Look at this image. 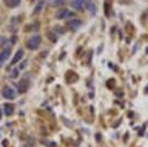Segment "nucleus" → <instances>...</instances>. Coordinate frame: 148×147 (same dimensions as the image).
Wrapping results in <instances>:
<instances>
[{
    "mask_svg": "<svg viewBox=\"0 0 148 147\" xmlns=\"http://www.w3.org/2000/svg\"><path fill=\"white\" fill-rule=\"evenodd\" d=\"M73 13L70 12L68 9H66V8H63V9H59L57 12V14H56V18L58 19V20H64V19H68L70 16H73Z\"/></svg>",
    "mask_w": 148,
    "mask_h": 147,
    "instance_id": "2",
    "label": "nucleus"
},
{
    "mask_svg": "<svg viewBox=\"0 0 148 147\" xmlns=\"http://www.w3.org/2000/svg\"><path fill=\"white\" fill-rule=\"evenodd\" d=\"M27 63H28V62H27V60H24V62H23V63H22V64H21L20 68H24V67H25V66H27Z\"/></svg>",
    "mask_w": 148,
    "mask_h": 147,
    "instance_id": "19",
    "label": "nucleus"
},
{
    "mask_svg": "<svg viewBox=\"0 0 148 147\" xmlns=\"http://www.w3.org/2000/svg\"><path fill=\"white\" fill-rule=\"evenodd\" d=\"M10 77H12L13 79L18 78V77H19V68H14V70H13V72H12V75H10Z\"/></svg>",
    "mask_w": 148,
    "mask_h": 147,
    "instance_id": "15",
    "label": "nucleus"
},
{
    "mask_svg": "<svg viewBox=\"0 0 148 147\" xmlns=\"http://www.w3.org/2000/svg\"><path fill=\"white\" fill-rule=\"evenodd\" d=\"M56 31H59L60 34H64V31H65V30L61 29V27H56Z\"/></svg>",
    "mask_w": 148,
    "mask_h": 147,
    "instance_id": "18",
    "label": "nucleus"
},
{
    "mask_svg": "<svg viewBox=\"0 0 148 147\" xmlns=\"http://www.w3.org/2000/svg\"><path fill=\"white\" fill-rule=\"evenodd\" d=\"M41 42H42V38H41V36H33V37H30L29 40H28L27 42V45L28 47L30 49V50H36L38 46H39Z\"/></svg>",
    "mask_w": 148,
    "mask_h": 147,
    "instance_id": "1",
    "label": "nucleus"
},
{
    "mask_svg": "<svg viewBox=\"0 0 148 147\" xmlns=\"http://www.w3.org/2000/svg\"><path fill=\"white\" fill-rule=\"evenodd\" d=\"M46 36H48V38L51 41V42H53V43H56L58 41V37H57V35H56L55 32L53 31H46Z\"/></svg>",
    "mask_w": 148,
    "mask_h": 147,
    "instance_id": "12",
    "label": "nucleus"
},
{
    "mask_svg": "<svg viewBox=\"0 0 148 147\" xmlns=\"http://www.w3.org/2000/svg\"><path fill=\"white\" fill-rule=\"evenodd\" d=\"M9 56H10V49H5V50H3L0 52V66H1V64L5 60H7L9 58Z\"/></svg>",
    "mask_w": 148,
    "mask_h": 147,
    "instance_id": "8",
    "label": "nucleus"
},
{
    "mask_svg": "<svg viewBox=\"0 0 148 147\" xmlns=\"http://www.w3.org/2000/svg\"><path fill=\"white\" fill-rule=\"evenodd\" d=\"M43 6H44V0H39V3L36 5L35 9H34V14H37V13H39L41 10H42Z\"/></svg>",
    "mask_w": 148,
    "mask_h": 147,
    "instance_id": "13",
    "label": "nucleus"
},
{
    "mask_svg": "<svg viewBox=\"0 0 148 147\" xmlns=\"http://www.w3.org/2000/svg\"><path fill=\"white\" fill-rule=\"evenodd\" d=\"M4 3H5V5L7 6V7L15 8V7H18V6L20 5L21 0H4Z\"/></svg>",
    "mask_w": 148,
    "mask_h": 147,
    "instance_id": "9",
    "label": "nucleus"
},
{
    "mask_svg": "<svg viewBox=\"0 0 148 147\" xmlns=\"http://www.w3.org/2000/svg\"><path fill=\"white\" fill-rule=\"evenodd\" d=\"M85 5H86V9L90 13L91 15H94L96 13V5L93 0H86Z\"/></svg>",
    "mask_w": 148,
    "mask_h": 147,
    "instance_id": "5",
    "label": "nucleus"
},
{
    "mask_svg": "<svg viewBox=\"0 0 148 147\" xmlns=\"http://www.w3.org/2000/svg\"><path fill=\"white\" fill-rule=\"evenodd\" d=\"M86 3V0H71V6L75 9L79 10H82L83 7V4Z\"/></svg>",
    "mask_w": 148,
    "mask_h": 147,
    "instance_id": "7",
    "label": "nucleus"
},
{
    "mask_svg": "<svg viewBox=\"0 0 148 147\" xmlns=\"http://www.w3.org/2000/svg\"><path fill=\"white\" fill-rule=\"evenodd\" d=\"M22 57H23V50H22V49H20V50L16 51L15 56H14V58H13V60H12V65H15L16 63H19L21 59H22Z\"/></svg>",
    "mask_w": 148,
    "mask_h": 147,
    "instance_id": "10",
    "label": "nucleus"
},
{
    "mask_svg": "<svg viewBox=\"0 0 148 147\" xmlns=\"http://www.w3.org/2000/svg\"><path fill=\"white\" fill-rule=\"evenodd\" d=\"M4 111H5V114L7 116H10L13 114V111H14V107L12 104H9V103H6L4 105Z\"/></svg>",
    "mask_w": 148,
    "mask_h": 147,
    "instance_id": "11",
    "label": "nucleus"
},
{
    "mask_svg": "<svg viewBox=\"0 0 148 147\" xmlns=\"http://www.w3.org/2000/svg\"><path fill=\"white\" fill-rule=\"evenodd\" d=\"M31 1H35V0H31Z\"/></svg>",
    "mask_w": 148,
    "mask_h": 147,
    "instance_id": "22",
    "label": "nucleus"
},
{
    "mask_svg": "<svg viewBox=\"0 0 148 147\" xmlns=\"http://www.w3.org/2000/svg\"><path fill=\"white\" fill-rule=\"evenodd\" d=\"M0 118H1V110H0Z\"/></svg>",
    "mask_w": 148,
    "mask_h": 147,
    "instance_id": "21",
    "label": "nucleus"
},
{
    "mask_svg": "<svg viewBox=\"0 0 148 147\" xmlns=\"http://www.w3.org/2000/svg\"><path fill=\"white\" fill-rule=\"evenodd\" d=\"M81 24H82V22L80 20H78V19H72V20L67 21L68 28H71L72 30H78L81 27Z\"/></svg>",
    "mask_w": 148,
    "mask_h": 147,
    "instance_id": "4",
    "label": "nucleus"
},
{
    "mask_svg": "<svg viewBox=\"0 0 148 147\" xmlns=\"http://www.w3.org/2000/svg\"><path fill=\"white\" fill-rule=\"evenodd\" d=\"M28 88H29V80L22 79L20 81V83H19V92H20L21 94H23V93L27 92Z\"/></svg>",
    "mask_w": 148,
    "mask_h": 147,
    "instance_id": "6",
    "label": "nucleus"
},
{
    "mask_svg": "<svg viewBox=\"0 0 148 147\" xmlns=\"http://www.w3.org/2000/svg\"><path fill=\"white\" fill-rule=\"evenodd\" d=\"M104 7H105V15H106V16H109V15H110V14H109V9H110V7H109V4L105 3V4H104Z\"/></svg>",
    "mask_w": 148,
    "mask_h": 147,
    "instance_id": "17",
    "label": "nucleus"
},
{
    "mask_svg": "<svg viewBox=\"0 0 148 147\" xmlns=\"http://www.w3.org/2000/svg\"><path fill=\"white\" fill-rule=\"evenodd\" d=\"M65 1L66 0H55V3L52 4L55 7H58V6H61V5H64L65 4Z\"/></svg>",
    "mask_w": 148,
    "mask_h": 147,
    "instance_id": "14",
    "label": "nucleus"
},
{
    "mask_svg": "<svg viewBox=\"0 0 148 147\" xmlns=\"http://www.w3.org/2000/svg\"><path fill=\"white\" fill-rule=\"evenodd\" d=\"M96 138H97V141H100V140H101V136L100 134H96Z\"/></svg>",
    "mask_w": 148,
    "mask_h": 147,
    "instance_id": "20",
    "label": "nucleus"
},
{
    "mask_svg": "<svg viewBox=\"0 0 148 147\" xmlns=\"http://www.w3.org/2000/svg\"><path fill=\"white\" fill-rule=\"evenodd\" d=\"M44 144H45L46 146H49V147H57V144L53 142V141H45Z\"/></svg>",
    "mask_w": 148,
    "mask_h": 147,
    "instance_id": "16",
    "label": "nucleus"
},
{
    "mask_svg": "<svg viewBox=\"0 0 148 147\" xmlns=\"http://www.w3.org/2000/svg\"><path fill=\"white\" fill-rule=\"evenodd\" d=\"M3 96L5 97V99H7V100H14L16 96L15 92H14V89L10 87H4L3 89Z\"/></svg>",
    "mask_w": 148,
    "mask_h": 147,
    "instance_id": "3",
    "label": "nucleus"
}]
</instances>
